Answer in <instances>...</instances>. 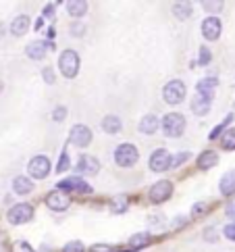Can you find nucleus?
<instances>
[{
	"mask_svg": "<svg viewBox=\"0 0 235 252\" xmlns=\"http://www.w3.org/2000/svg\"><path fill=\"white\" fill-rule=\"evenodd\" d=\"M102 129L106 133H117V131H121V119L119 117H115V115H108L102 119Z\"/></svg>",
	"mask_w": 235,
	"mask_h": 252,
	"instance_id": "22",
	"label": "nucleus"
},
{
	"mask_svg": "<svg viewBox=\"0 0 235 252\" xmlns=\"http://www.w3.org/2000/svg\"><path fill=\"white\" fill-rule=\"evenodd\" d=\"M25 52H27V57L33 59V61H42L46 57V42H29Z\"/></svg>",
	"mask_w": 235,
	"mask_h": 252,
	"instance_id": "15",
	"label": "nucleus"
},
{
	"mask_svg": "<svg viewBox=\"0 0 235 252\" xmlns=\"http://www.w3.org/2000/svg\"><path fill=\"white\" fill-rule=\"evenodd\" d=\"M162 131H165L169 138H179L185 131V117L179 113H169L165 119H162Z\"/></svg>",
	"mask_w": 235,
	"mask_h": 252,
	"instance_id": "1",
	"label": "nucleus"
},
{
	"mask_svg": "<svg viewBox=\"0 0 235 252\" xmlns=\"http://www.w3.org/2000/svg\"><path fill=\"white\" fill-rule=\"evenodd\" d=\"M62 252H86V246L75 240V242H69V244L62 248Z\"/></svg>",
	"mask_w": 235,
	"mask_h": 252,
	"instance_id": "27",
	"label": "nucleus"
},
{
	"mask_svg": "<svg viewBox=\"0 0 235 252\" xmlns=\"http://www.w3.org/2000/svg\"><path fill=\"white\" fill-rule=\"evenodd\" d=\"M158 119H156V115H146V117H144V119L140 121V131L142 133H148V136H150V133H154L156 129H158Z\"/></svg>",
	"mask_w": 235,
	"mask_h": 252,
	"instance_id": "18",
	"label": "nucleus"
},
{
	"mask_svg": "<svg viewBox=\"0 0 235 252\" xmlns=\"http://www.w3.org/2000/svg\"><path fill=\"white\" fill-rule=\"evenodd\" d=\"M88 11V2H84V0H69L67 2V13L71 17H81L86 15Z\"/></svg>",
	"mask_w": 235,
	"mask_h": 252,
	"instance_id": "21",
	"label": "nucleus"
},
{
	"mask_svg": "<svg viewBox=\"0 0 235 252\" xmlns=\"http://www.w3.org/2000/svg\"><path fill=\"white\" fill-rule=\"evenodd\" d=\"M171 158H173V157H171L165 148H158V150L152 152V157H150V169L156 171V173H160V171H167L169 167H173V160H171Z\"/></svg>",
	"mask_w": 235,
	"mask_h": 252,
	"instance_id": "7",
	"label": "nucleus"
},
{
	"mask_svg": "<svg viewBox=\"0 0 235 252\" xmlns=\"http://www.w3.org/2000/svg\"><path fill=\"white\" fill-rule=\"evenodd\" d=\"M27 30H29V17H27V15L15 17V21L11 25V33L13 35H23Z\"/></svg>",
	"mask_w": 235,
	"mask_h": 252,
	"instance_id": "17",
	"label": "nucleus"
},
{
	"mask_svg": "<svg viewBox=\"0 0 235 252\" xmlns=\"http://www.w3.org/2000/svg\"><path fill=\"white\" fill-rule=\"evenodd\" d=\"M59 67L62 71V75H65L67 79H73L77 75L79 71V57L75 50H65L59 59Z\"/></svg>",
	"mask_w": 235,
	"mask_h": 252,
	"instance_id": "2",
	"label": "nucleus"
},
{
	"mask_svg": "<svg viewBox=\"0 0 235 252\" xmlns=\"http://www.w3.org/2000/svg\"><path fill=\"white\" fill-rule=\"evenodd\" d=\"M125 202H127L125 198H117V200H113V211L115 213H123L125 211Z\"/></svg>",
	"mask_w": 235,
	"mask_h": 252,
	"instance_id": "34",
	"label": "nucleus"
},
{
	"mask_svg": "<svg viewBox=\"0 0 235 252\" xmlns=\"http://www.w3.org/2000/svg\"><path fill=\"white\" fill-rule=\"evenodd\" d=\"M231 119H233V117H231V115H229V117H227V119H225V121H223V123H221V125H219V127H214V129H212V131H210V140H214V138H216V136H219V133H221V131H223V129H225V125H227V123H229V121H231Z\"/></svg>",
	"mask_w": 235,
	"mask_h": 252,
	"instance_id": "33",
	"label": "nucleus"
},
{
	"mask_svg": "<svg viewBox=\"0 0 235 252\" xmlns=\"http://www.w3.org/2000/svg\"><path fill=\"white\" fill-rule=\"evenodd\" d=\"M13 252H35L27 242H17V244L13 246Z\"/></svg>",
	"mask_w": 235,
	"mask_h": 252,
	"instance_id": "31",
	"label": "nucleus"
},
{
	"mask_svg": "<svg viewBox=\"0 0 235 252\" xmlns=\"http://www.w3.org/2000/svg\"><path fill=\"white\" fill-rule=\"evenodd\" d=\"M69 167V157H67V152H62V157H60V163L57 167V171H65Z\"/></svg>",
	"mask_w": 235,
	"mask_h": 252,
	"instance_id": "36",
	"label": "nucleus"
},
{
	"mask_svg": "<svg viewBox=\"0 0 235 252\" xmlns=\"http://www.w3.org/2000/svg\"><path fill=\"white\" fill-rule=\"evenodd\" d=\"M223 148L225 150H233L235 148V129H227L223 133Z\"/></svg>",
	"mask_w": 235,
	"mask_h": 252,
	"instance_id": "26",
	"label": "nucleus"
},
{
	"mask_svg": "<svg viewBox=\"0 0 235 252\" xmlns=\"http://www.w3.org/2000/svg\"><path fill=\"white\" fill-rule=\"evenodd\" d=\"M0 90H2V82H0Z\"/></svg>",
	"mask_w": 235,
	"mask_h": 252,
	"instance_id": "41",
	"label": "nucleus"
},
{
	"mask_svg": "<svg viewBox=\"0 0 235 252\" xmlns=\"http://www.w3.org/2000/svg\"><path fill=\"white\" fill-rule=\"evenodd\" d=\"M46 204H48V209H52V211H67L71 200H69V196L65 192L54 190V192H50L46 196Z\"/></svg>",
	"mask_w": 235,
	"mask_h": 252,
	"instance_id": "9",
	"label": "nucleus"
},
{
	"mask_svg": "<svg viewBox=\"0 0 235 252\" xmlns=\"http://www.w3.org/2000/svg\"><path fill=\"white\" fill-rule=\"evenodd\" d=\"M173 194V184L167 182V179H162V182H156L154 186L150 188V198L152 202H165L171 198Z\"/></svg>",
	"mask_w": 235,
	"mask_h": 252,
	"instance_id": "8",
	"label": "nucleus"
},
{
	"mask_svg": "<svg viewBox=\"0 0 235 252\" xmlns=\"http://www.w3.org/2000/svg\"><path fill=\"white\" fill-rule=\"evenodd\" d=\"M225 236L235 242V223H231V225H227V227H225Z\"/></svg>",
	"mask_w": 235,
	"mask_h": 252,
	"instance_id": "37",
	"label": "nucleus"
},
{
	"mask_svg": "<svg viewBox=\"0 0 235 252\" xmlns=\"http://www.w3.org/2000/svg\"><path fill=\"white\" fill-rule=\"evenodd\" d=\"M216 86H219V79L216 77H204L198 82V94H202L206 98H212Z\"/></svg>",
	"mask_w": 235,
	"mask_h": 252,
	"instance_id": "14",
	"label": "nucleus"
},
{
	"mask_svg": "<svg viewBox=\"0 0 235 252\" xmlns=\"http://www.w3.org/2000/svg\"><path fill=\"white\" fill-rule=\"evenodd\" d=\"M8 221H11L13 225H21V223H27V221H31L33 217V209H31V204H27V202H19V204H15L13 209H8Z\"/></svg>",
	"mask_w": 235,
	"mask_h": 252,
	"instance_id": "6",
	"label": "nucleus"
},
{
	"mask_svg": "<svg viewBox=\"0 0 235 252\" xmlns=\"http://www.w3.org/2000/svg\"><path fill=\"white\" fill-rule=\"evenodd\" d=\"M42 75H44V82H46V84H54V82H57V75H54V69H52V67L44 69Z\"/></svg>",
	"mask_w": 235,
	"mask_h": 252,
	"instance_id": "28",
	"label": "nucleus"
},
{
	"mask_svg": "<svg viewBox=\"0 0 235 252\" xmlns=\"http://www.w3.org/2000/svg\"><path fill=\"white\" fill-rule=\"evenodd\" d=\"M208 63H210V50L202 46L200 48V65H208Z\"/></svg>",
	"mask_w": 235,
	"mask_h": 252,
	"instance_id": "32",
	"label": "nucleus"
},
{
	"mask_svg": "<svg viewBox=\"0 0 235 252\" xmlns=\"http://www.w3.org/2000/svg\"><path fill=\"white\" fill-rule=\"evenodd\" d=\"M44 15H46V17H54V6H52V4H48L46 8H44Z\"/></svg>",
	"mask_w": 235,
	"mask_h": 252,
	"instance_id": "40",
	"label": "nucleus"
},
{
	"mask_svg": "<svg viewBox=\"0 0 235 252\" xmlns=\"http://www.w3.org/2000/svg\"><path fill=\"white\" fill-rule=\"evenodd\" d=\"M202 6L206 8V11H210V13H216V11H221L223 8V2H208V0H204Z\"/></svg>",
	"mask_w": 235,
	"mask_h": 252,
	"instance_id": "30",
	"label": "nucleus"
},
{
	"mask_svg": "<svg viewBox=\"0 0 235 252\" xmlns=\"http://www.w3.org/2000/svg\"><path fill=\"white\" fill-rule=\"evenodd\" d=\"M13 190L17 192V194H29L31 190H33V184H31V179L29 177H23V175H19L13 182Z\"/></svg>",
	"mask_w": 235,
	"mask_h": 252,
	"instance_id": "20",
	"label": "nucleus"
},
{
	"mask_svg": "<svg viewBox=\"0 0 235 252\" xmlns=\"http://www.w3.org/2000/svg\"><path fill=\"white\" fill-rule=\"evenodd\" d=\"M216 163H219V155H216V152H212V150L202 152L200 158H198V167H200V169H210V167H214Z\"/></svg>",
	"mask_w": 235,
	"mask_h": 252,
	"instance_id": "19",
	"label": "nucleus"
},
{
	"mask_svg": "<svg viewBox=\"0 0 235 252\" xmlns=\"http://www.w3.org/2000/svg\"><path fill=\"white\" fill-rule=\"evenodd\" d=\"M221 192L225 196H231L235 192V171H229V173L221 179Z\"/></svg>",
	"mask_w": 235,
	"mask_h": 252,
	"instance_id": "23",
	"label": "nucleus"
},
{
	"mask_svg": "<svg viewBox=\"0 0 235 252\" xmlns=\"http://www.w3.org/2000/svg\"><path fill=\"white\" fill-rule=\"evenodd\" d=\"M138 157H140V152L135 146H131V144H121L119 148L115 150V160H117V165L119 167H131L138 163Z\"/></svg>",
	"mask_w": 235,
	"mask_h": 252,
	"instance_id": "3",
	"label": "nucleus"
},
{
	"mask_svg": "<svg viewBox=\"0 0 235 252\" xmlns=\"http://www.w3.org/2000/svg\"><path fill=\"white\" fill-rule=\"evenodd\" d=\"M50 158L48 157H44V155H38V157H33L29 160V165H27V171H29V175L35 177V179H44V177H48L50 173Z\"/></svg>",
	"mask_w": 235,
	"mask_h": 252,
	"instance_id": "5",
	"label": "nucleus"
},
{
	"mask_svg": "<svg viewBox=\"0 0 235 252\" xmlns=\"http://www.w3.org/2000/svg\"><path fill=\"white\" fill-rule=\"evenodd\" d=\"M210 102H212V98H206L202 94H196L194 100H192V111L196 115H206V113L210 111Z\"/></svg>",
	"mask_w": 235,
	"mask_h": 252,
	"instance_id": "16",
	"label": "nucleus"
},
{
	"mask_svg": "<svg viewBox=\"0 0 235 252\" xmlns=\"http://www.w3.org/2000/svg\"><path fill=\"white\" fill-rule=\"evenodd\" d=\"M150 233H135V236L129 240V244L133 248H144V246H148L150 244Z\"/></svg>",
	"mask_w": 235,
	"mask_h": 252,
	"instance_id": "25",
	"label": "nucleus"
},
{
	"mask_svg": "<svg viewBox=\"0 0 235 252\" xmlns=\"http://www.w3.org/2000/svg\"><path fill=\"white\" fill-rule=\"evenodd\" d=\"M221 30H223V25H221V21L216 19V17H208V19L202 21V33H204L206 40H210V42L219 40Z\"/></svg>",
	"mask_w": 235,
	"mask_h": 252,
	"instance_id": "11",
	"label": "nucleus"
},
{
	"mask_svg": "<svg viewBox=\"0 0 235 252\" xmlns=\"http://www.w3.org/2000/svg\"><path fill=\"white\" fill-rule=\"evenodd\" d=\"M194 8L189 2H175L173 4V15L177 17V19H187V17H192Z\"/></svg>",
	"mask_w": 235,
	"mask_h": 252,
	"instance_id": "24",
	"label": "nucleus"
},
{
	"mask_svg": "<svg viewBox=\"0 0 235 252\" xmlns=\"http://www.w3.org/2000/svg\"><path fill=\"white\" fill-rule=\"evenodd\" d=\"M86 32V25L84 23H79V21H75L73 25H71V33H73V35H81V33H84Z\"/></svg>",
	"mask_w": 235,
	"mask_h": 252,
	"instance_id": "35",
	"label": "nucleus"
},
{
	"mask_svg": "<svg viewBox=\"0 0 235 252\" xmlns=\"http://www.w3.org/2000/svg\"><path fill=\"white\" fill-rule=\"evenodd\" d=\"M162 98H165V102H169V104H179L185 98V84L179 82V79L169 82L162 88Z\"/></svg>",
	"mask_w": 235,
	"mask_h": 252,
	"instance_id": "4",
	"label": "nucleus"
},
{
	"mask_svg": "<svg viewBox=\"0 0 235 252\" xmlns=\"http://www.w3.org/2000/svg\"><path fill=\"white\" fill-rule=\"evenodd\" d=\"M69 140L75 144V146H88L89 142H92V131L86 125H75L73 129L69 133Z\"/></svg>",
	"mask_w": 235,
	"mask_h": 252,
	"instance_id": "10",
	"label": "nucleus"
},
{
	"mask_svg": "<svg viewBox=\"0 0 235 252\" xmlns=\"http://www.w3.org/2000/svg\"><path fill=\"white\" fill-rule=\"evenodd\" d=\"M92 252H111V248H108V246H100V244H96V246H92Z\"/></svg>",
	"mask_w": 235,
	"mask_h": 252,
	"instance_id": "38",
	"label": "nucleus"
},
{
	"mask_svg": "<svg viewBox=\"0 0 235 252\" xmlns=\"http://www.w3.org/2000/svg\"><path fill=\"white\" fill-rule=\"evenodd\" d=\"M77 171L79 173H86V175H96L98 171H100V163H98L96 157H81L77 163Z\"/></svg>",
	"mask_w": 235,
	"mask_h": 252,
	"instance_id": "13",
	"label": "nucleus"
},
{
	"mask_svg": "<svg viewBox=\"0 0 235 252\" xmlns=\"http://www.w3.org/2000/svg\"><path fill=\"white\" fill-rule=\"evenodd\" d=\"M204 209H206V204H196L194 206V217H196V215H200V211L204 213Z\"/></svg>",
	"mask_w": 235,
	"mask_h": 252,
	"instance_id": "39",
	"label": "nucleus"
},
{
	"mask_svg": "<svg viewBox=\"0 0 235 252\" xmlns=\"http://www.w3.org/2000/svg\"><path fill=\"white\" fill-rule=\"evenodd\" d=\"M67 117V109L65 106H57V109H54V113H52V119L54 121H62Z\"/></svg>",
	"mask_w": 235,
	"mask_h": 252,
	"instance_id": "29",
	"label": "nucleus"
},
{
	"mask_svg": "<svg viewBox=\"0 0 235 252\" xmlns=\"http://www.w3.org/2000/svg\"><path fill=\"white\" fill-rule=\"evenodd\" d=\"M59 190H75V192H81V194H89L92 192V186H88L81 177H69V179L59 182Z\"/></svg>",
	"mask_w": 235,
	"mask_h": 252,
	"instance_id": "12",
	"label": "nucleus"
}]
</instances>
